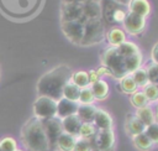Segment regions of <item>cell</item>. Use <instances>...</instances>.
<instances>
[{
    "instance_id": "obj_1",
    "label": "cell",
    "mask_w": 158,
    "mask_h": 151,
    "mask_svg": "<svg viewBox=\"0 0 158 151\" xmlns=\"http://www.w3.org/2000/svg\"><path fill=\"white\" fill-rule=\"evenodd\" d=\"M72 69L65 64H59L46 72L37 82L38 95L48 97L56 101L62 98V92L65 83L70 79Z\"/></svg>"
},
{
    "instance_id": "obj_2",
    "label": "cell",
    "mask_w": 158,
    "mask_h": 151,
    "mask_svg": "<svg viewBox=\"0 0 158 151\" xmlns=\"http://www.w3.org/2000/svg\"><path fill=\"white\" fill-rule=\"evenodd\" d=\"M21 142L27 151H49L48 141L40 119L33 116L22 126Z\"/></svg>"
},
{
    "instance_id": "obj_3",
    "label": "cell",
    "mask_w": 158,
    "mask_h": 151,
    "mask_svg": "<svg viewBox=\"0 0 158 151\" xmlns=\"http://www.w3.org/2000/svg\"><path fill=\"white\" fill-rule=\"evenodd\" d=\"M100 59H101V64L110 71L112 78L121 79L123 76L127 74L125 68V58L118 52L117 47L109 46L107 48H105L100 56Z\"/></svg>"
},
{
    "instance_id": "obj_4",
    "label": "cell",
    "mask_w": 158,
    "mask_h": 151,
    "mask_svg": "<svg viewBox=\"0 0 158 151\" xmlns=\"http://www.w3.org/2000/svg\"><path fill=\"white\" fill-rule=\"evenodd\" d=\"M106 28L102 20H89L84 24V36L80 46H90L101 42L105 38Z\"/></svg>"
},
{
    "instance_id": "obj_5",
    "label": "cell",
    "mask_w": 158,
    "mask_h": 151,
    "mask_svg": "<svg viewBox=\"0 0 158 151\" xmlns=\"http://www.w3.org/2000/svg\"><path fill=\"white\" fill-rule=\"evenodd\" d=\"M93 151H114L116 145V137L114 129L98 130L96 134L89 139Z\"/></svg>"
},
{
    "instance_id": "obj_6",
    "label": "cell",
    "mask_w": 158,
    "mask_h": 151,
    "mask_svg": "<svg viewBox=\"0 0 158 151\" xmlns=\"http://www.w3.org/2000/svg\"><path fill=\"white\" fill-rule=\"evenodd\" d=\"M33 114L40 120L54 118L57 115V101L48 97L38 95L33 103Z\"/></svg>"
},
{
    "instance_id": "obj_7",
    "label": "cell",
    "mask_w": 158,
    "mask_h": 151,
    "mask_svg": "<svg viewBox=\"0 0 158 151\" xmlns=\"http://www.w3.org/2000/svg\"><path fill=\"white\" fill-rule=\"evenodd\" d=\"M41 121H42V126H43V130H44V134L48 141L49 151H57V140L59 135L63 132L60 119L54 116V118L44 119Z\"/></svg>"
},
{
    "instance_id": "obj_8",
    "label": "cell",
    "mask_w": 158,
    "mask_h": 151,
    "mask_svg": "<svg viewBox=\"0 0 158 151\" xmlns=\"http://www.w3.org/2000/svg\"><path fill=\"white\" fill-rule=\"evenodd\" d=\"M84 21H67L60 22V28L64 36L74 45H81L83 36H84Z\"/></svg>"
},
{
    "instance_id": "obj_9",
    "label": "cell",
    "mask_w": 158,
    "mask_h": 151,
    "mask_svg": "<svg viewBox=\"0 0 158 151\" xmlns=\"http://www.w3.org/2000/svg\"><path fill=\"white\" fill-rule=\"evenodd\" d=\"M122 28L125 30V32L127 33V36H138L141 33L144 32L146 27H147V19L132 12L127 11L126 19L122 22Z\"/></svg>"
},
{
    "instance_id": "obj_10",
    "label": "cell",
    "mask_w": 158,
    "mask_h": 151,
    "mask_svg": "<svg viewBox=\"0 0 158 151\" xmlns=\"http://www.w3.org/2000/svg\"><path fill=\"white\" fill-rule=\"evenodd\" d=\"M83 20V4L63 2L60 6V22Z\"/></svg>"
},
{
    "instance_id": "obj_11",
    "label": "cell",
    "mask_w": 158,
    "mask_h": 151,
    "mask_svg": "<svg viewBox=\"0 0 158 151\" xmlns=\"http://www.w3.org/2000/svg\"><path fill=\"white\" fill-rule=\"evenodd\" d=\"M93 124L96 127V130H109L114 126V119L109 111H106L102 108H98Z\"/></svg>"
},
{
    "instance_id": "obj_12",
    "label": "cell",
    "mask_w": 158,
    "mask_h": 151,
    "mask_svg": "<svg viewBox=\"0 0 158 151\" xmlns=\"http://www.w3.org/2000/svg\"><path fill=\"white\" fill-rule=\"evenodd\" d=\"M105 38H106L109 46H111V47H118L120 45H122L127 40V33L125 32V30L122 27H120V26H112V27H110L106 31Z\"/></svg>"
},
{
    "instance_id": "obj_13",
    "label": "cell",
    "mask_w": 158,
    "mask_h": 151,
    "mask_svg": "<svg viewBox=\"0 0 158 151\" xmlns=\"http://www.w3.org/2000/svg\"><path fill=\"white\" fill-rule=\"evenodd\" d=\"M101 20V9L99 0H88L83 4V21Z\"/></svg>"
},
{
    "instance_id": "obj_14",
    "label": "cell",
    "mask_w": 158,
    "mask_h": 151,
    "mask_svg": "<svg viewBox=\"0 0 158 151\" xmlns=\"http://www.w3.org/2000/svg\"><path fill=\"white\" fill-rule=\"evenodd\" d=\"M127 11L147 19L152 12V5L149 0H131L127 5Z\"/></svg>"
},
{
    "instance_id": "obj_15",
    "label": "cell",
    "mask_w": 158,
    "mask_h": 151,
    "mask_svg": "<svg viewBox=\"0 0 158 151\" xmlns=\"http://www.w3.org/2000/svg\"><path fill=\"white\" fill-rule=\"evenodd\" d=\"M78 105L79 104L75 103V101H72V100L60 98L57 101V115L56 116L59 118V119H64L67 116L74 115V114H77Z\"/></svg>"
},
{
    "instance_id": "obj_16",
    "label": "cell",
    "mask_w": 158,
    "mask_h": 151,
    "mask_svg": "<svg viewBox=\"0 0 158 151\" xmlns=\"http://www.w3.org/2000/svg\"><path fill=\"white\" fill-rule=\"evenodd\" d=\"M144 129H146V126L136 118L135 114H127L126 115L125 130H126V134L128 136L133 137L138 134H142V132H144Z\"/></svg>"
},
{
    "instance_id": "obj_17",
    "label": "cell",
    "mask_w": 158,
    "mask_h": 151,
    "mask_svg": "<svg viewBox=\"0 0 158 151\" xmlns=\"http://www.w3.org/2000/svg\"><path fill=\"white\" fill-rule=\"evenodd\" d=\"M60 124H62L63 132H67L69 135H73V136L78 137L81 121L79 120V118L75 114L74 115H70V116H67L64 119H60Z\"/></svg>"
},
{
    "instance_id": "obj_18",
    "label": "cell",
    "mask_w": 158,
    "mask_h": 151,
    "mask_svg": "<svg viewBox=\"0 0 158 151\" xmlns=\"http://www.w3.org/2000/svg\"><path fill=\"white\" fill-rule=\"evenodd\" d=\"M89 87L91 89L95 100H105L110 94V87L105 79H99L98 82L90 84Z\"/></svg>"
},
{
    "instance_id": "obj_19",
    "label": "cell",
    "mask_w": 158,
    "mask_h": 151,
    "mask_svg": "<svg viewBox=\"0 0 158 151\" xmlns=\"http://www.w3.org/2000/svg\"><path fill=\"white\" fill-rule=\"evenodd\" d=\"M96 109L98 108L94 104H79L75 115L81 123H93Z\"/></svg>"
},
{
    "instance_id": "obj_20",
    "label": "cell",
    "mask_w": 158,
    "mask_h": 151,
    "mask_svg": "<svg viewBox=\"0 0 158 151\" xmlns=\"http://www.w3.org/2000/svg\"><path fill=\"white\" fill-rule=\"evenodd\" d=\"M101 9V20L104 24H111V15L114 10L120 6L115 0H99Z\"/></svg>"
},
{
    "instance_id": "obj_21",
    "label": "cell",
    "mask_w": 158,
    "mask_h": 151,
    "mask_svg": "<svg viewBox=\"0 0 158 151\" xmlns=\"http://www.w3.org/2000/svg\"><path fill=\"white\" fill-rule=\"evenodd\" d=\"M135 115L144 126H148V125L156 123V120H154V111H153V108L151 105H146L143 108L136 109Z\"/></svg>"
},
{
    "instance_id": "obj_22",
    "label": "cell",
    "mask_w": 158,
    "mask_h": 151,
    "mask_svg": "<svg viewBox=\"0 0 158 151\" xmlns=\"http://www.w3.org/2000/svg\"><path fill=\"white\" fill-rule=\"evenodd\" d=\"M142 66H143V53H142V51L125 58V68H126L127 74L133 73L136 69L141 68Z\"/></svg>"
},
{
    "instance_id": "obj_23",
    "label": "cell",
    "mask_w": 158,
    "mask_h": 151,
    "mask_svg": "<svg viewBox=\"0 0 158 151\" xmlns=\"http://www.w3.org/2000/svg\"><path fill=\"white\" fill-rule=\"evenodd\" d=\"M77 137L67 132H62L57 140V150L59 151H73Z\"/></svg>"
},
{
    "instance_id": "obj_24",
    "label": "cell",
    "mask_w": 158,
    "mask_h": 151,
    "mask_svg": "<svg viewBox=\"0 0 158 151\" xmlns=\"http://www.w3.org/2000/svg\"><path fill=\"white\" fill-rule=\"evenodd\" d=\"M118 87L123 94H128V95H131L138 90V87L131 74H126L121 79H118Z\"/></svg>"
},
{
    "instance_id": "obj_25",
    "label": "cell",
    "mask_w": 158,
    "mask_h": 151,
    "mask_svg": "<svg viewBox=\"0 0 158 151\" xmlns=\"http://www.w3.org/2000/svg\"><path fill=\"white\" fill-rule=\"evenodd\" d=\"M79 94H80V88H79L78 85H75V84H74V83H73V82L69 79V80L65 83L64 88H63V92H62V98L78 103Z\"/></svg>"
},
{
    "instance_id": "obj_26",
    "label": "cell",
    "mask_w": 158,
    "mask_h": 151,
    "mask_svg": "<svg viewBox=\"0 0 158 151\" xmlns=\"http://www.w3.org/2000/svg\"><path fill=\"white\" fill-rule=\"evenodd\" d=\"M131 139H132L133 146L139 151H149L153 147V142L148 139V136L144 132L138 134V135H136V136H133Z\"/></svg>"
},
{
    "instance_id": "obj_27",
    "label": "cell",
    "mask_w": 158,
    "mask_h": 151,
    "mask_svg": "<svg viewBox=\"0 0 158 151\" xmlns=\"http://www.w3.org/2000/svg\"><path fill=\"white\" fill-rule=\"evenodd\" d=\"M117 50H118V52L122 54L123 58L130 57V56H132V54H135V53L141 52V48L138 47V45H137L136 42L131 41V40H126L122 45H120V46L117 47Z\"/></svg>"
},
{
    "instance_id": "obj_28",
    "label": "cell",
    "mask_w": 158,
    "mask_h": 151,
    "mask_svg": "<svg viewBox=\"0 0 158 151\" xmlns=\"http://www.w3.org/2000/svg\"><path fill=\"white\" fill-rule=\"evenodd\" d=\"M70 80L75 85H78L80 89L81 88H85V87H89V79H88V72L86 71H75V72H72Z\"/></svg>"
},
{
    "instance_id": "obj_29",
    "label": "cell",
    "mask_w": 158,
    "mask_h": 151,
    "mask_svg": "<svg viewBox=\"0 0 158 151\" xmlns=\"http://www.w3.org/2000/svg\"><path fill=\"white\" fill-rule=\"evenodd\" d=\"M130 101H131V105L136 109H139V108H143L146 105H149L146 95L143 94V92L141 89H138L137 92H135L133 94L130 95Z\"/></svg>"
},
{
    "instance_id": "obj_30",
    "label": "cell",
    "mask_w": 158,
    "mask_h": 151,
    "mask_svg": "<svg viewBox=\"0 0 158 151\" xmlns=\"http://www.w3.org/2000/svg\"><path fill=\"white\" fill-rule=\"evenodd\" d=\"M131 76H132L133 80L136 82L138 89H142L144 85H147V84L149 83V82H148V77H147V72H146V69H144L143 66H142L141 68L136 69L133 73H131Z\"/></svg>"
},
{
    "instance_id": "obj_31",
    "label": "cell",
    "mask_w": 158,
    "mask_h": 151,
    "mask_svg": "<svg viewBox=\"0 0 158 151\" xmlns=\"http://www.w3.org/2000/svg\"><path fill=\"white\" fill-rule=\"evenodd\" d=\"M141 90H142L143 94L146 95V98H147V100H148L149 104L158 101V87H157L156 84L148 83V84L144 85Z\"/></svg>"
},
{
    "instance_id": "obj_32",
    "label": "cell",
    "mask_w": 158,
    "mask_h": 151,
    "mask_svg": "<svg viewBox=\"0 0 158 151\" xmlns=\"http://www.w3.org/2000/svg\"><path fill=\"white\" fill-rule=\"evenodd\" d=\"M96 127L94 126L93 123H81L80 125V129H79V134H78V137H81V139H91L95 134H96Z\"/></svg>"
},
{
    "instance_id": "obj_33",
    "label": "cell",
    "mask_w": 158,
    "mask_h": 151,
    "mask_svg": "<svg viewBox=\"0 0 158 151\" xmlns=\"http://www.w3.org/2000/svg\"><path fill=\"white\" fill-rule=\"evenodd\" d=\"M146 72H147V77H148V82L156 84L158 80V64L154 62H149L146 66H143Z\"/></svg>"
},
{
    "instance_id": "obj_34",
    "label": "cell",
    "mask_w": 158,
    "mask_h": 151,
    "mask_svg": "<svg viewBox=\"0 0 158 151\" xmlns=\"http://www.w3.org/2000/svg\"><path fill=\"white\" fill-rule=\"evenodd\" d=\"M95 99L94 95L91 93L90 87H85L80 89V94H79V99H78V104H94Z\"/></svg>"
},
{
    "instance_id": "obj_35",
    "label": "cell",
    "mask_w": 158,
    "mask_h": 151,
    "mask_svg": "<svg viewBox=\"0 0 158 151\" xmlns=\"http://www.w3.org/2000/svg\"><path fill=\"white\" fill-rule=\"evenodd\" d=\"M144 134L153 142V145H158V123H153L144 129Z\"/></svg>"
},
{
    "instance_id": "obj_36",
    "label": "cell",
    "mask_w": 158,
    "mask_h": 151,
    "mask_svg": "<svg viewBox=\"0 0 158 151\" xmlns=\"http://www.w3.org/2000/svg\"><path fill=\"white\" fill-rule=\"evenodd\" d=\"M126 15H127V10L123 7V6H117L112 15H111V22L114 24H122L126 19Z\"/></svg>"
},
{
    "instance_id": "obj_37",
    "label": "cell",
    "mask_w": 158,
    "mask_h": 151,
    "mask_svg": "<svg viewBox=\"0 0 158 151\" xmlns=\"http://www.w3.org/2000/svg\"><path fill=\"white\" fill-rule=\"evenodd\" d=\"M0 149H1V151H15L17 149V142L15 139H12L10 136L4 137L0 141Z\"/></svg>"
},
{
    "instance_id": "obj_38",
    "label": "cell",
    "mask_w": 158,
    "mask_h": 151,
    "mask_svg": "<svg viewBox=\"0 0 158 151\" xmlns=\"http://www.w3.org/2000/svg\"><path fill=\"white\" fill-rule=\"evenodd\" d=\"M73 151H93V147H91V144L88 139L77 137Z\"/></svg>"
},
{
    "instance_id": "obj_39",
    "label": "cell",
    "mask_w": 158,
    "mask_h": 151,
    "mask_svg": "<svg viewBox=\"0 0 158 151\" xmlns=\"http://www.w3.org/2000/svg\"><path fill=\"white\" fill-rule=\"evenodd\" d=\"M95 71H96L98 76H99L101 79H104V77H111L110 71H109V69H107L105 66H102V64H100L98 68H95Z\"/></svg>"
},
{
    "instance_id": "obj_40",
    "label": "cell",
    "mask_w": 158,
    "mask_h": 151,
    "mask_svg": "<svg viewBox=\"0 0 158 151\" xmlns=\"http://www.w3.org/2000/svg\"><path fill=\"white\" fill-rule=\"evenodd\" d=\"M86 72H88L89 85H90V84H93V83H95V82H98L99 79H101V78L98 76V73H96V71H95V69H90V71H86Z\"/></svg>"
},
{
    "instance_id": "obj_41",
    "label": "cell",
    "mask_w": 158,
    "mask_h": 151,
    "mask_svg": "<svg viewBox=\"0 0 158 151\" xmlns=\"http://www.w3.org/2000/svg\"><path fill=\"white\" fill-rule=\"evenodd\" d=\"M151 61L158 64V42H156L151 50Z\"/></svg>"
},
{
    "instance_id": "obj_42",
    "label": "cell",
    "mask_w": 158,
    "mask_h": 151,
    "mask_svg": "<svg viewBox=\"0 0 158 151\" xmlns=\"http://www.w3.org/2000/svg\"><path fill=\"white\" fill-rule=\"evenodd\" d=\"M120 6H127L128 4H130V1L131 0H115Z\"/></svg>"
},
{
    "instance_id": "obj_43",
    "label": "cell",
    "mask_w": 158,
    "mask_h": 151,
    "mask_svg": "<svg viewBox=\"0 0 158 151\" xmlns=\"http://www.w3.org/2000/svg\"><path fill=\"white\" fill-rule=\"evenodd\" d=\"M153 111H154V120H156V123H158V104L156 105V108L153 109Z\"/></svg>"
},
{
    "instance_id": "obj_44",
    "label": "cell",
    "mask_w": 158,
    "mask_h": 151,
    "mask_svg": "<svg viewBox=\"0 0 158 151\" xmlns=\"http://www.w3.org/2000/svg\"><path fill=\"white\" fill-rule=\"evenodd\" d=\"M85 1L88 0H63V2H80V4H84Z\"/></svg>"
},
{
    "instance_id": "obj_45",
    "label": "cell",
    "mask_w": 158,
    "mask_h": 151,
    "mask_svg": "<svg viewBox=\"0 0 158 151\" xmlns=\"http://www.w3.org/2000/svg\"><path fill=\"white\" fill-rule=\"evenodd\" d=\"M15 151H23V150H20V149H16Z\"/></svg>"
},
{
    "instance_id": "obj_46",
    "label": "cell",
    "mask_w": 158,
    "mask_h": 151,
    "mask_svg": "<svg viewBox=\"0 0 158 151\" xmlns=\"http://www.w3.org/2000/svg\"><path fill=\"white\" fill-rule=\"evenodd\" d=\"M156 85H157V87H158V80H157V83H156Z\"/></svg>"
},
{
    "instance_id": "obj_47",
    "label": "cell",
    "mask_w": 158,
    "mask_h": 151,
    "mask_svg": "<svg viewBox=\"0 0 158 151\" xmlns=\"http://www.w3.org/2000/svg\"><path fill=\"white\" fill-rule=\"evenodd\" d=\"M0 151H1V149H0Z\"/></svg>"
}]
</instances>
